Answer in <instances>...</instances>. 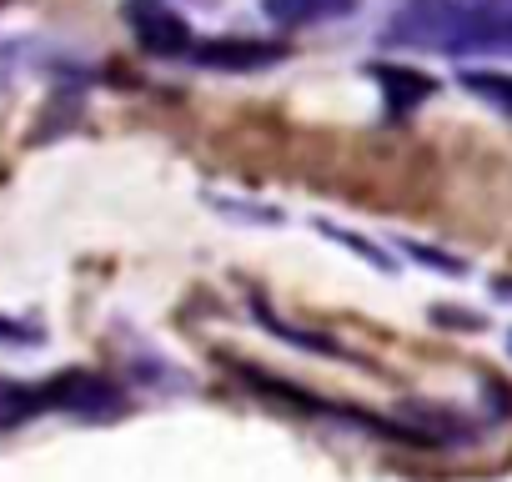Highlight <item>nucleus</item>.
Segmentation results:
<instances>
[{"label": "nucleus", "instance_id": "1", "mask_svg": "<svg viewBox=\"0 0 512 482\" xmlns=\"http://www.w3.org/2000/svg\"><path fill=\"white\" fill-rule=\"evenodd\" d=\"M382 36L407 51L512 56V0H407Z\"/></svg>", "mask_w": 512, "mask_h": 482}, {"label": "nucleus", "instance_id": "2", "mask_svg": "<svg viewBox=\"0 0 512 482\" xmlns=\"http://www.w3.org/2000/svg\"><path fill=\"white\" fill-rule=\"evenodd\" d=\"M126 26L151 56H191V26L166 6V0H126Z\"/></svg>", "mask_w": 512, "mask_h": 482}, {"label": "nucleus", "instance_id": "3", "mask_svg": "<svg viewBox=\"0 0 512 482\" xmlns=\"http://www.w3.org/2000/svg\"><path fill=\"white\" fill-rule=\"evenodd\" d=\"M46 407H66L81 417H111L121 407V392L96 372H61L56 382H46Z\"/></svg>", "mask_w": 512, "mask_h": 482}, {"label": "nucleus", "instance_id": "4", "mask_svg": "<svg viewBox=\"0 0 512 482\" xmlns=\"http://www.w3.org/2000/svg\"><path fill=\"white\" fill-rule=\"evenodd\" d=\"M191 56L211 71H262V66L282 61V46L277 41H246V36H216V41H201Z\"/></svg>", "mask_w": 512, "mask_h": 482}, {"label": "nucleus", "instance_id": "5", "mask_svg": "<svg viewBox=\"0 0 512 482\" xmlns=\"http://www.w3.org/2000/svg\"><path fill=\"white\" fill-rule=\"evenodd\" d=\"M372 76H377V86H382V96H387V116H392V121L412 116V111L432 96V81L417 76V71H402V66H372Z\"/></svg>", "mask_w": 512, "mask_h": 482}, {"label": "nucleus", "instance_id": "6", "mask_svg": "<svg viewBox=\"0 0 512 482\" xmlns=\"http://www.w3.org/2000/svg\"><path fill=\"white\" fill-rule=\"evenodd\" d=\"M262 11L277 26H322L357 11V0H262Z\"/></svg>", "mask_w": 512, "mask_h": 482}, {"label": "nucleus", "instance_id": "7", "mask_svg": "<svg viewBox=\"0 0 512 482\" xmlns=\"http://www.w3.org/2000/svg\"><path fill=\"white\" fill-rule=\"evenodd\" d=\"M36 412H46V387H26V382L0 377V432L31 422Z\"/></svg>", "mask_w": 512, "mask_h": 482}, {"label": "nucleus", "instance_id": "8", "mask_svg": "<svg viewBox=\"0 0 512 482\" xmlns=\"http://www.w3.org/2000/svg\"><path fill=\"white\" fill-rule=\"evenodd\" d=\"M462 81H467L472 96H482V101H492L497 111L512 116V76H497V71H467Z\"/></svg>", "mask_w": 512, "mask_h": 482}, {"label": "nucleus", "instance_id": "9", "mask_svg": "<svg viewBox=\"0 0 512 482\" xmlns=\"http://www.w3.org/2000/svg\"><path fill=\"white\" fill-rule=\"evenodd\" d=\"M46 332L36 322H16V317H0V347H41Z\"/></svg>", "mask_w": 512, "mask_h": 482}, {"label": "nucleus", "instance_id": "10", "mask_svg": "<svg viewBox=\"0 0 512 482\" xmlns=\"http://www.w3.org/2000/svg\"><path fill=\"white\" fill-rule=\"evenodd\" d=\"M497 297H512V282H497Z\"/></svg>", "mask_w": 512, "mask_h": 482}, {"label": "nucleus", "instance_id": "11", "mask_svg": "<svg viewBox=\"0 0 512 482\" xmlns=\"http://www.w3.org/2000/svg\"><path fill=\"white\" fill-rule=\"evenodd\" d=\"M507 347H512V337H507Z\"/></svg>", "mask_w": 512, "mask_h": 482}]
</instances>
